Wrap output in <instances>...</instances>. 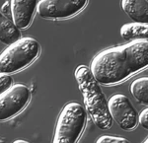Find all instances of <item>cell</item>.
<instances>
[{"mask_svg":"<svg viewBox=\"0 0 148 143\" xmlns=\"http://www.w3.org/2000/svg\"><path fill=\"white\" fill-rule=\"evenodd\" d=\"M148 66V40H131L97 54L91 62L93 75L100 84L113 85Z\"/></svg>","mask_w":148,"mask_h":143,"instance_id":"obj_1","label":"cell"},{"mask_svg":"<svg viewBox=\"0 0 148 143\" xmlns=\"http://www.w3.org/2000/svg\"><path fill=\"white\" fill-rule=\"evenodd\" d=\"M74 76L83 96L86 112L89 113L92 120L100 129H110L113 125V118L109 113L108 101L91 69L87 65H79Z\"/></svg>","mask_w":148,"mask_h":143,"instance_id":"obj_2","label":"cell"},{"mask_svg":"<svg viewBox=\"0 0 148 143\" xmlns=\"http://www.w3.org/2000/svg\"><path fill=\"white\" fill-rule=\"evenodd\" d=\"M87 112L76 102L66 104L58 116L52 143H77L84 131Z\"/></svg>","mask_w":148,"mask_h":143,"instance_id":"obj_3","label":"cell"},{"mask_svg":"<svg viewBox=\"0 0 148 143\" xmlns=\"http://www.w3.org/2000/svg\"><path fill=\"white\" fill-rule=\"evenodd\" d=\"M40 51V46L31 37L21 38L0 53V72L16 73L30 65Z\"/></svg>","mask_w":148,"mask_h":143,"instance_id":"obj_4","label":"cell"},{"mask_svg":"<svg viewBox=\"0 0 148 143\" xmlns=\"http://www.w3.org/2000/svg\"><path fill=\"white\" fill-rule=\"evenodd\" d=\"M31 99V92L24 84L13 85L0 96V121L14 118L27 107Z\"/></svg>","mask_w":148,"mask_h":143,"instance_id":"obj_5","label":"cell"},{"mask_svg":"<svg viewBox=\"0 0 148 143\" xmlns=\"http://www.w3.org/2000/svg\"><path fill=\"white\" fill-rule=\"evenodd\" d=\"M108 109L112 118L121 129L132 130L136 127L138 123L137 112L125 95H113L108 101Z\"/></svg>","mask_w":148,"mask_h":143,"instance_id":"obj_6","label":"cell"},{"mask_svg":"<svg viewBox=\"0 0 148 143\" xmlns=\"http://www.w3.org/2000/svg\"><path fill=\"white\" fill-rule=\"evenodd\" d=\"M87 3L88 0H40L37 11L44 19H66L79 13Z\"/></svg>","mask_w":148,"mask_h":143,"instance_id":"obj_7","label":"cell"},{"mask_svg":"<svg viewBox=\"0 0 148 143\" xmlns=\"http://www.w3.org/2000/svg\"><path fill=\"white\" fill-rule=\"evenodd\" d=\"M39 0H11L10 12L12 21L19 30L31 25L37 11Z\"/></svg>","mask_w":148,"mask_h":143,"instance_id":"obj_8","label":"cell"},{"mask_svg":"<svg viewBox=\"0 0 148 143\" xmlns=\"http://www.w3.org/2000/svg\"><path fill=\"white\" fill-rule=\"evenodd\" d=\"M121 4L133 22L148 24V0H121Z\"/></svg>","mask_w":148,"mask_h":143,"instance_id":"obj_9","label":"cell"},{"mask_svg":"<svg viewBox=\"0 0 148 143\" xmlns=\"http://www.w3.org/2000/svg\"><path fill=\"white\" fill-rule=\"evenodd\" d=\"M19 39H21L20 30L14 25L13 21L0 11V42L9 46Z\"/></svg>","mask_w":148,"mask_h":143,"instance_id":"obj_10","label":"cell"},{"mask_svg":"<svg viewBox=\"0 0 148 143\" xmlns=\"http://www.w3.org/2000/svg\"><path fill=\"white\" fill-rule=\"evenodd\" d=\"M121 36L127 40H148V24L127 23L121 28Z\"/></svg>","mask_w":148,"mask_h":143,"instance_id":"obj_11","label":"cell"},{"mask_svg":"<svg viewBox=\"0 0 148 143\" xmlns=\"http://www.w3.org/2000/svg\"><path fill=\"white\" fill-rule=\"evenodd\" d=\"M130 92L136 101L148 105V76L133 80L130 85Z\"/></svg>","mask_w":148,"mask_h":143,"instance_id":"obj_12","label":"cell"},{"mask_svg":"<svg viewBox=\"0 0 148 143\" xmlns=\"http://www.w3.org/2000/svg\"><path fill=\"white\" fill-rule=\"evenodd\" d=\"M13 86V79L7 73L0 72V96Z\"/></svg>","mask_w":148,"mask_h":143,"instance_id":"obj_13","label":"cell"},{"mask_svg":"<svg viewBox=\"0 0 148 143\" xmlns=\"http://www.w3.org/2000/svg\"><path fill=\"white\" fill-rule=\"evenodd\" d=\"M96 143H130L125 137L114 135H102L96 140Z\"/></svg>","mask_w":148,"mask_h":143,"instance_id":"obj_14","label":"cell"},{"mask_svg":"<svg viewBox=\"0 0 148 143\" xmlns=\"http://www.w3.org/2000/svg\"><path fill=\"white\" fill-rule=\"evenodd\" d=\"M138 123L145 129H148V108H145L138 114Z\"/></svg>","mask_w":148,"mask_h":143,"instance_id":"obj_15","label":"cell"},{"mask_svg":"<svg viewBox=\"0 0 148 143\" xmlns=\"http://www.w3.org/2000/svg\"><path fill=\"white\" fill-rule=\"evenodd\" d=\"M10 9V3L9 2H6L4 5H2V10H3V13H7Z\"/></svg>","mask_w":148,"mask_h":143,"instance_id":"obj_16","label":"cell"},{"mask_svg":"<svg viewBox=\"0 0 148 143\" xmlns=\"http://www.w3.org/2000/svg\"><path fill=\"white\" fill-rule=\"evenodd\" d=\"M13 143H30V142L26 141V140H23V139H18V140H15Z\"/></svg>","mask_w":148,"mask_h":143,"instance_id":"obj_17","label":"cell"},{"mask_svg":"<svg viewBox=\"0 0 148 143\" xmlns=\"http://www.w3.org/2000/svg\"><path fill=\"white\" fill-rule=\"evenodd\" d=\"M142 143H148V137H147V138H146V139H145V140H144V141H143Z\"/></svg>","mask_w":148,"mask_h":143,"instance_id":"obj_18","label":"cell"}]
</instances>
